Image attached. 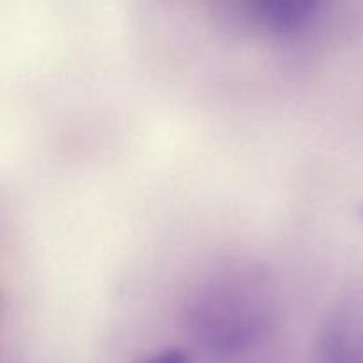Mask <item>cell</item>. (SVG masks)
<instances>
[{"instance_id":"3957f363","label":"cell","mask_w":363,"mask_h":363,"mask_svg":"<svg viewBox=\"0 0 363 363\" xmlns=\"http://www.w3.org/2000/svg\"><path fill=\"white\" fill-rule=\"evenodd\" d=\"M257 16L275 32H294L308 23L321 0H252Z\"/></svg>"},{"instance_id":"7a4b0ae2","label":"cell","mask_w":363,"mask_h":363,"mask_svg":"<svg viewBox=\"0 0 363 363\" xmlns=\"http://www.w3.org/2000/svg\"><path fill=\"white\" fill-rule=\"evenodd\" d=\"M321 354L325 363H363V294L346 300L330 315Z\"/></svg>"},{"instance_id":"6da1fadb","label":"cell","mask_w":363,"mask_h":363,"mask_svg":"<svg viewBox=\"0 0 363 363\" xmlns=\"http://www.w3.org/2000/svg\"><path fill=\"white\" fill-rule=\"evenodd\" d=\"M275 318V293L268 272L255 264H230L201 282L186 303V325L215 353L254 346Z\"/></svg>"},{"instance_id":"277c9868","label":"cell","mask_w":363,"mask_h":363,"mask_svg":"<svg viewBox=\"0 0 363 363\" xmlns=\"http://www.w3.org/2000/svg\"><path fill=\"white\" fill-rule=\"evenodd\" d=\"M145 363H190L188 357L181 351H167V353L158 354V357L151 358Z\"/></svg>"}]
</instances>
